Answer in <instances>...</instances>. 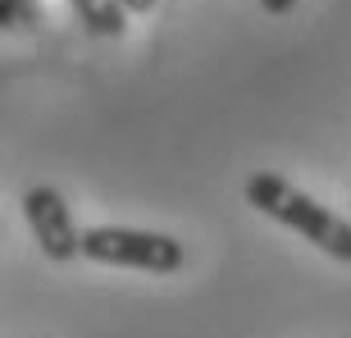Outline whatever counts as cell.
<instances>
[{
    "label": "cell",
    "mask_w": 351,
    "mask_h": 338,
    "mask_svg": "<svg viewBox=\"0 0 351 338\" xmlns=\"http://www.w3.org/2000/svg\"><path fill=\"white\" fill-rule=\"evenodd\" d=\"M82 256L101 265H123V270H146V274H173L182 270V243L169 234L151 229H123V224H96L82 234Z\"/></svg>",
    "instance_id": "cell-2"
},
{
    "label": "cell",
    "mask_w": 351,
    "mask_h": 338,
    "mask_svg": "<svg viewBox=\"0 0 351 338\" xmlns=\"http://www.w3.org/2000/svg\"><path fill=\"white\" fill-rule=\"evenodd\" d=\"M23 215H27V224H32V234H37L41 251H46L55 265L82 256V234H78V224H73V215H69L60 188H51V183L27 188L23 192Z\"/></svg>",
    "instance_id": "cell-3"
},
{
    "label": "cell",
    "mask_w": 351,
    "mask_h": 338,
    "mask_svg": "<svg viewBox=\"0 0 351 338\" xmlns=\"http://www.w3.org/2000/svg\"><path fill=\"white\" fill-rule=\"evenodd\" d=\"M0 23L10 27V32H37L41 0H0Z\"/></svg>",
    "instance_id": "cell-5"
},
{
    "label": "cell",
    "mask_w": 351,
    "mask_h": 338,
    "mask_svg": "<svg viewBox=\"0 0 351 338\" xmlns=\"http://www.w3.org/2000/svg\"><path fill=\"white\" fill-rule=\"evenodd\" d=\"M247 206H256L261 215H269V220H278L283 229L301 234L306 243H315V247L324 251V256L351 260V220L324 210L315 196L292 188L283 174H269V169L251 174L247 179Z\"/></svg>",
    "instance_id": "cell-1"
},
{
    "label": "cell",
    "mask_w": 351,
    "mask_h": 338,
    "mask_svg": "<svg viewBox=\"0 0 351 338\" xmlns=\"http://www.w3.org/2000/svg\"><path fill=\"white\" fill-rule=\"evenodd\" d=\"M69 10L78 14V23L91 37H123L128 27V10L119 0H69Z\"/></svg>",
    "instance_id": "cell-4"
},
{
    "label": "cell",
    "mask_w": 351,
    "mask_h": 338,
    "mask_svg": "<svg viewBox=\"0 0 351 338\" xmlns=\"http://www.w3.org/2000/svg\"><path fill=\"white\" fill-rule=\"evenodd\" d=\"M119 5H123L128 14H151V10L160 5V0H119Z\"/></svg>",
    "instance_id": "cell-6"
},
{
    "label": "cell",
    "mask_w": 351,
    "mask_h": 338,
    "mask_svg": "<svg viewBox=\"0 0 351 338\" xmlns=\"http://www.w3.org/2000/svg\"><path fill=\"white\" fill-rule=\"evenodd\" d=\"M292 5H297V0H261L265 14H292Z\"/></svg>",
    "instance_id": "cell-7"
}]
</instances>
